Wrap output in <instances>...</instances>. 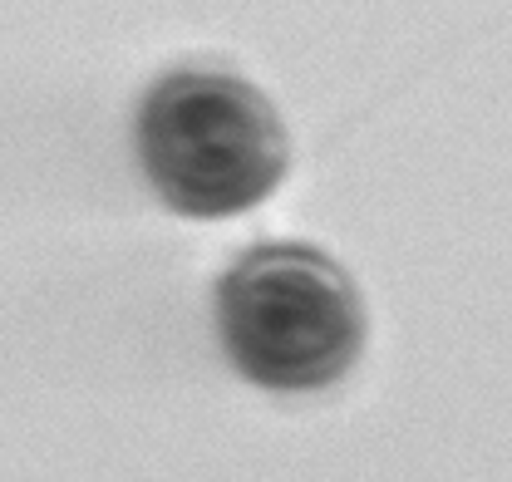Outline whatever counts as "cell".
<instances>
[{"label": "cell", "instance_id": "6da1fadb", "mask_svg": "<svg viewBox=\"0 0 512 482\" xmlns=\"http://www.w3.org/2000/svg\"><path fill=\"white\" fill-rule=\"evenodd\" d=\"M217 335L232 369L261 389H330L365 350V301L320 246L261 241L217 286Z\"/></svg>", "mask_w": 512, "mask_h": 482}, {"label": "cell", "instance_id": "7a4b0ae2", "mask_svg": "<svg viewBox=\"0 0 512 482\" xmlns=\"http://www.w3.org/2000/svg\"><path fill=\"white\" fill-rule=\"evenodd\" d=\"M138 163L183 217H237L286 178L291 143L252 79L188 64L163 74L138 109Z\"/></svg>", "mask_w": 512, "mask_h": 482}]
</instances>
